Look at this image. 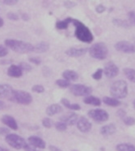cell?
<instances>
[{
  "instance_id": "obj_36",
  "label": "cell",
  "mask_w": 135,
  "mask_h": 151,
  "mask_svg": "<svg viewBox=\"0 0 135 151\" xmlns=\"http://www.w3.org/2000/svg\"><path fill=\"white\" fill-rule=\"evenodd\" d=\"M128 18H129V22L131 25L135 26V11H131L128 13Z\"/></svg>"
},
{
  "instance_id": "obj_14",
  "label": "cell",
  "mask_w": 135,
  "mask_h": 151,
  "mask_svg": "<svg viewBox=\"0 0 135 151\" xmlns=\"http://www.w3.org/2000/svg\"><path fill=\"white\" fill-rule=\"evenodd\" d=\"M1 122L3 125H5L8 128L12 129L13 130H17L18 129L17 122L13 116H10V115H4V116H2Z\"/></svg>"
},
{
  "instance_id": "obj_4",
  "label": "cell",
  "mask_w": 135,
  "mask_h": 151,
  "mask_svg": "<svg viewBox=\"0 0 135 151\" xmlns=\"http://www.w3.org/2000/svg\"><path fill=\"white\" fill-rule=\"evenodd\" d=\"M108 47L102 42L93 44L89 49V53L92 58L97 60H104L108 55Z\"/></svg>"
},
{
  "instance_id": "obj_30",
  "label": "cell",
  "mask_w": 135,
  "mask_h": 151,
  "mask_svg": "<svg viewBox=\"0 0 135 151\" xmlns=\"http://www.w3.org/2000/svg\"><path fill=\"white\" fill-rule=\"evenodd\" d=\"M54 125H55L56 129L58 131H60V132H64L67 129V125L62 121L56 122Z\"/></svg>"
},
{
  "instance_id": "obj_22",
  "label": "cell",
  "mask_w": 135,
  "mask_h": 151,
  "mask_svg": "<svg viewBox=\"0 0 135 151\" xmlns=\"http://www.w3.org/2000/svg\"><path fill=\"white\" fill-rule=\"evenodd\" d=\"M83 102L87 105H94V106H100L101 105V101L98 97H96L94 96H87L83 100Z\"/></svg>"
},
{
  "instance_id": "obj_37",
  "label": "cell",
  "mask_w": 135,
  "mask_h": 151,
  "mask_svg": "<svg viewBox=\"0 0 135 151\" xmlns=\"http://www.w3.org/2000/svg\"><path fill=\"white\" fill-rule=\"evenodd\" d=\"M29 62L32 63V64H36V65H40L41 64V60L39 57L36 56H32V57H29L28 58Z\"/></svg>"
},
{
  "instance_id": "obj_2",
  "label": "cell",
  "mask_w": 135,
  "mask_h": 151,
  "mask_svg": "<svg viewBox=\"0 0 135 151\" xmlns=\"http://www.w3.org/2000/svg\"><path fill=\"white\" fill-rule=\"evenodd\" d=\"M5 45L7 47H8L15 52L20 53V54H25L33 52L34 46L28 42H24L18 40H12L8 39L5 40Z\"/></svg>"
},
{
  "instance_id": "obj_6",
  "label": "cell",
  "mask_w": 135,
  "mask_h": 151,
  "mask_svg": "<svg viewBox=\"0 0 135 151\" xmlns=\"http://www.w3.org/2000/svg\"><path fill=\"white\" fill-rule=\"evenodd\" d=\"M7 143L12 148L15 150H20L24 148V146L26 144V141L22 137L15 134H9L5 137Z\"/></svg>"
},
{
  "instance_id": "obj_29",
  "label": "cell",
  "mask_w": 135,
  "mask_h": 151,
  "mask_svg": "<svg viewBox=\"0 0 135 151\" xmlns=\"http://www.w3.org/2000/svg\"><path fill=\"white\" fill-rule=\"evenodd\" d=\"M56 84L60 88H66L71 87V82L69 81H66V80H57L56 81Z\"/></svg>"
},
{
  "instance_id": "obj_35",
  "label": "cell",
  "mask_w": 135,
  "mask_h": 151,
  "mask_svg": "<svg viewBox=\"0 0 135 151\" xmlns=\"http://www.w3.org/2000/svg\"><path fill=\"white\" fill-rule=\"evenodd\" d=\"M19 66H20L21 69L23 70V71H25V72H30L32 69V66L30 64L25 63V62H21V63H20Z\"/></svg>"
},
{
  "instance_id": "obj_27",
  "label": "cell",
  "mask_w": 135,
  "mask_h": 151,
  "mask_svg": "<svg viewBox=\"0 0 135 151\" xmlns=\"http://www.w3.org/2000/svg\"><path fill=\"white\" fill-rule=\"evenodd\" d=\"M124 73L129 80V81L135 83V70L133 68H126L124 69Z\"/></svg>"
},
{
  "instance_id": "obj_38",
  "label": "cell",
  "mask_w": 135,
  "mask_h": 151,
  "mask_svg": "<svg viewBox=\"0 0 135 151\" xmlns=\"http://www.w3.org/2000/svg\"><path fill=\"white\" fill-rule=\"evenodd\" d=\"M7 54H8L7 47L3 46V45H0V58L6 56Z\"/></svg>"
},
{
  "instance_id": "obj_13",
  "label": "cell",
  "mask_w": 135,
  "mask_h": 151,
  "mask_svg": "<svg viewBox=\"0 0 135 151\" xmlns=\"http://www.w3.org/2000/svg\"><path fill=\"white\" fill-rule=\"evenodd\" d=\"M28 142L32 146H34V147L37 149H41V150H43L46 146V143H45L44 140L36 136L29 137L28 138Z\"/></svg>"
},
{
  "instance_id": "obj_33",
  "label": "cell",
  "mask_w": 135,
  "mask_h": 151,
  "mask_svg": "<svg viewBox=\"0 0 135 151\" xmlns=\"http://www.w3.org/2000/svg\"><path fill=\"white\" fill-rule=\"evenodd\" d=\"M123 122L125 125H128V126H131L135 124V118L132 116H126L123 118Z\"/></svg>"
},
{
  "instance_id": "obj_43",
  "label": "cell",
  "mask_w": 135,
  "mask_h": 151,
  "mask_svg": "<svg viewBox=\"0 0 135 151\" xmlns=\"http://www.w3.org/2000/svg\"><path fill=\"white\" fill-rule=\"evenodd\" d=\"M96 11L97 13L101 14V13H103V12L105 11V6H104V5H102V4H100V5H98V6L96 7Z\"/></svg>"
},
{
  "instance_id": "obj_1",
  "label": "cell",
  "mask_w": 135,
  "mask_h": 151,
  "mask_svg": "<svg viewBox=\"0 0 135 151\" xmlns=\"http://www.w3.org/2000/svg\"><path fill=\"white\" fill-rule=\"evenodd\" d=\"M74 27H75V31H74V35L75 37L80 40L81 42L83 43H91L93 41V35L91 32L90 29L88 27L85 26L82 22L77 20V19H72V22Z\"/></svg>"
},
{
  "instance_id": "obj_32",
  "label": "cell",
  "mask_w": 135,
  "mask_h": 151,
  "mask_svg": "<svg viewBox=\"0 0 135 151\" xmlns=\"http://www.w3.org/2000/svg\"><path fill=\"white\" fill-rule=\"evenodd\" d=\"M32 91L36 93H42L45 92V88L41 84H35L34 86H32Z\"/></svg>"
},
{
  "instance_id": "obj_31",
  "label": "cell",
  "mask_w": 135,
  "mask_h": 151,
  "mask_svg": "<svg viewBox=\"0 0 135 151\" xmlns=\"http://www.w3.org/2000/svg\"><path fill=\"white\" fill-rule=\"evenodd\" d=\"M104 73V69L102 68H99V69H97L94 73H93V75H92V78L94 79V80H100V79L102 78V76H103Z\"/></svg>"
},
{
  "instance_id": "obj_40",
  "label": "cell",
  "mask_w": 135,
  "mask_h": 151,
  "mask_svg": "<svg viewBox=\"0 0 135 151\" xmlns=\"http://www.w3.org/2000/svg\"><path fill=\"white\" fill-rule=\"evenodd\" d=\"M23 149H24L25 151H40L39 150V149L36 148V147L32 146V145H31L30 144H28V143H26Z\"/></svg>"
},
{
  "instance_id": "obj_49",
  "label": "cell",
  "mask_w": 135,
  "mask_h": 151,
  "mask_svg": "<svg viewBox=\"0 0 135 151\" xmlns=\"http://www.w3.org/2000/svg\"><path fill=\"white\" fill-rule=\"evenodd\" d=\"M0 151H9L7 149L4 148L3 146H0Z\"/></svg>"
},
{
  "instance_id": "obj_34",
  "label": "cell",
  "mask_w": 135,
  "mask_h": 151,
  "mask_svg": "<svg viewBox=\"0 0 135 151\" xmlns=\"http://www.w3.org/2000/svg\"><path fill=\"white\" fill-rule=\"evenodd\" d=\"M42 125L44 126L45 128L50 129L53 125V122L49 117H45L44 119L42 120Z\"/></svg>"
},
{
  "instance_id": "obj_24",
  "label": "cell",
  "mask_w": 135,
  "mask_h": 151,
  "mask_svg": "<svg viewBox=\"0 0 135 151\" xmlns=\"http://www.w3.org/2000/svg\"><path fill=\"white\" fill-rule=\"evenodd\" d=\"M117 151H135V145L129 143H120L116 146Z\"/></svg>"
},
{
  "instance_id": "obj_42",
  "label": "cell",
  "mask_w": 135,
  "mask_h": 151,
  "mask_svg": "<svg viewBox=\"0 0 135 151\" xmlns=\"http://www.w3.org/2000/svg\"><path fill=\"white\" fill-rule=\"evenodd\" d=\"M18 1H19V0H3V3L6 4V5H8V6L15 5V4L18 3Z\"/></svg>"
},
{
  "instance_id": "obj_41",
  "label": "cell",
  "mask_w": 135,
  "mask_h": 151,
  "mask_svg": "<svg viewBox=\"0 0 135 151\" xmlns=\"http://www.w3.org/2000/svg\"><path fill=\"white\" fill-rule=\"evenodd\" d=\"M117 115L120 118L123 119L124 117H126V112L124 110V109H118L117 112Z\"/></svg>"
},
{
  "instance_id": "obj_21",
  "label": "cell",
  "mask_w": 135,
  "mask_h": 151,
  "mask_svg": "<svg viewBox=\"0 0 135 151\" xmlns=\"http://www.w3.org/2000/svg\"><path fill=\"white\" fill-rule=\"evenodd\" d=\"M50 49V44L47 42H40L39 44L34 46L33 52L36 53H44L46 52Z\"/></svg>"
},
{
  "instance_id": "obj_10",
  "label": "cell",
  "mask_w": 135,
  "mask_h": 151,
  "mask_svg": "<svg viewBox=\"0 0 135 151\" xmlns=\"http://www.w3.org/2000/svg\"><path fill=\"white\" fill-rule=\"evenodd\" d=\"M104 73L108 78H114L119 73V68L113 62H109L104 68Z\"/></svg>"
},
{
  "instance_id": "obj_12",
  "label": "cell",
  "mask_w": 135,
  "mask_h": 151,
  "mask_svg": "<svg viewBox=\"0 0 135 151\" xmlns=\"http://www.w3.org/2000/svg\"><path fill=\"white\" fill-rule=\"evenodd\" d=\"M14 89L9 84H0V98L8 99L12 101Z\"/></svg>"
},
{
  "instance_id": "obj_5",
  "label": "cell",
  "mask_w": 135,
  "mask_h": 151,
  "mask_svg": "<svg viewBox=\"0 0 135 151\" xmlns=\"http://www.w3.org/2000/svg\"><path fill=\"white\" fill-rule=\"evenodd\" d=\"M11 101L16 102L20 105H30L32 102V96L29 93L23 90H15L13 91L12 98Z\"/></svg>"
},
{
  "instance_id": "obj_45",
  "label": "cell",
  "mask_w": 135,
  "mask_h": 151,
  "mask_svg": "<svg viewBox=\"0 0 135 151\" xmlns=\"http://www.w3.org/2000/svg\"><path fill=\"white\" fill-rule=\"evenodd\" d=\"M49 150H50V151H63L60 148H58V147H57V146H55V145H52L49 146Z\"/></svg>"
},
{
  "instance_id": "obj_28",
  "label": "cell",
  "mask_w": 135,
  "mask_h": 151,
  "mask_svg": "<svg viewBox=\"0 0 135 151\" xmlns=\"http://www.w3.org/2000/svg\"><path fill=\"white\" fill-rule=\"evenodd\" d=\"M112 23H114V25L120 27H124V28H129L131 26V24L129 23V21L126 20H122V19H115L112 20Z\"/></svg>"
},
{
  "instance_id": "obj_3",
  "label": "cell",
  "mask_w": 135,
  "mask_h": 151,
  "mask_svg": "<svg viewBox=\"0 0 135 151\" xmlns=\"http://www.w3.org/2000/svg\"><path fill=\"white\" fill-rule=\"evenodd\" d=\"M110 93L112 97L117 99H123L128 94V85L125 81L119 80L115 81L110 88Z\"/></svg>"
},
{
  "instance_id": "obj_26",
  "label": "cell",
  "mask_w": 135,
  "mask_h": 151,
  "mask_svg": "<svg viewBox=\"0 0 135 151\" xmlns=\"http://www.w3.org/2000/svg\"><path fill=\"white\" fill-rule=\"evenodd\" d=\"M71 22H72V19L71 18H67V19H66L64 20L58 21L56 23V27H57V29L58 30L66 29L68 26H69V24L71 23Z\"/></svg>"
},
{
  "instance_id": "obj_25",
  "label": "cell",
  "mask_w": 135,
  "mask_h": 151,
  "mask_svg": "<svg viewBox=\"0 0 135 151\" xmlns=\"http://www.w3.org/2000/svg\"><path fill=\"white\" fill-rule=\"evenodd\" d=\"M61 102H62V104L64 105L65 107H66L69 109H71V110L77 111L80 110V109H81L80 105H78V104H71V102L66 98H62L61 100Z\"/></svg>"
},
{
  "instance_id": "obj_20",
  "label": "cell",
  "mask_w": 135,
  "mask_h": 151,
  "mask_svg": "<svg viewBox=\"0 0 135 151\" xmlns=\"http://www.w3.org/2000/svg\"><path fill=\"white\" fill-rule=\"evenodd\" d=\"M62 77L69 81H75L79 79V75L73 70H65L62 73Z\"/></svg>"
},
{
  "instance_id": "obj_50",
  "label": "cell",
  "mask_w": 135,
  "mask_h": 151,
  "mask_svg": "<svg viewBox=\"0 0 135 151\" xmlns=\"http://www.w3.org/2000/svg\"><path fill=\"white\" fill-rule=\"evenodd\" d=\"M133 105H134V109H135V100L134 101V102H133Z\"/></svg>"
},
{
  "instance_id": "obj_17",
  "label": "cell",
  "mask_w": 135,
  "mask_h": 151,
  "mask_svg": "<svg viewBox=\"0 0 135 151\" xmlns=\"http://www.w3.org/2000/svg\"><path fill=\"white\" fill-rule=\"evenodd\" d=\"M7 75L13 78H20L23 76V70L19 65H11L7 69Z\"/></svg>"
},
{
  "instance_id": "obj_8",
  "label": "cell",
  "mask_w": 135,
  "mask_h": 151,
  "mask_svg": "<svg viewBox=\"0 0 135 151\" xmlns=\"http://www.w3.org/2000/svg\"><path fill=\"white\" fill-rule=\"evenodd\" d=\"M71 92L76 96H87L92 93V88L83 84H76L71 85Z\"/></svg>"
},
{
  "instance_id": "obj_47",
  "label": "cell",
  "mask_w": 135,
  "mask_h": 151,
  "mask_svg": "<svg viewBox=\"0 0 135 151\" xmlns=\"http://www.w3.org/2000/svg\"><path fill=\"white\" fill-rule=\"evenodd\" d=\"M5 108H6V104L3 101H0V110H3Z\"/></svg>"
},
{
  "instance_id": "obj_23",
  "label": "cell",
  "mask_w": 135,
  "mask_h": 151,
  "mask_svg": "<svg viewBox=\"0 0 135 151\" xmlns=\"http://www.w3.org/2000/svg\"><path fill=\"white\" fill-rule=\"evenodd\" d=\"M103 101L105 105L112 106V107H117L120 105V101H118V99L115 97H109V96H104L103 98Z\"/></svg>"
},
{
  "instance_id": "obj_16",
  "label": "cell",
  "mask_w": 135,
  "mask_h": 151,
  "mask_svg": "<svg viewBox=\"0 0 135 151\" xmlns=\"http://www.w3.org/2000/svg\"><path fill=\"white\" fill-rule=\"evenodd\" d=\"M88 52V48H75L71 47L66 51V54L70 57H80L82 55H85Z\"/></svg>"
},
{
  "instance_id": "obj_18",
  "label": "cell",
  "mask_w": 135,
  "mask_h": 151,
  "mask_svg": "<svg viewBox=\"0 0 135 151\" xmlns=\"http://www.w3.org/2000/svg\"><path fill=\"white\" fill-rule=\"evenodd\" d=\"M117 131V128L114 124H109V125H104L100 129V134L103 136H110L114 134Z\"/></svg>"
},
{
  "instance_id": "obj_39",
  "label": "cell",
  "mask_w": 135,
  "mask_h": 151,
  "mask_svg": "<svg viewBox=\"0 0 135 151\" xmlns=\"http://www.w3.org/2000/svg\"><path fill=\"white\" fill-rule=\"evenodd\" d=\"M7 19H11V20H13V21L18 20V19H19V18H20L17 14L13 13V12H9V13H7Z\"/></svg>"
},
{
  "instance_id": "obj_48",
  "label": "cell",
  "mask_w": 135,
  "mask_h": 151,
  "mask_svg": "<svg viewBox=\"0 0 135 151\" xmlns=\"http://www.w3.org/2000/svg\"><path fill=\"white\" fill-rule=\"evenodd\" d=\"M3 24H4V21H3V18L0 17V27H2L3 26Z\"/></svg>"
},
{
  "instance_id": "obj_7",
  "label": "cell",
  "mask_w": 135,
  "mask_h": 151,
  "mask_svg": "<svg viewBox=\"0 0 135 151\" xmlns=\"http://www.w3.org/2000/svg\"><path fill=\"white\" fill-rule=\"evenodd\" d=\"M88 116L92 120H94L95 122H99V123L107 122L109 117V113L101 109H96L88 111Z\"/></svg>"
},
{
  "instance_id": "obj_44",
  "label": "cell",
  "mask_w": 135,
  "mask_h": 151,
  "mask_svg": "<svg viewBox=\"0 0 135 151\" xmlns=\"http://www.w3.org/2000/svg\"><path fill=\"white\" fill-rule=\"evenodd\" d=\"M9 133H10V130H9L7 128H5V127H0V135L7 136V134H9Z\"/></svg>"
},
{
  "instance_id": "obj_15",
  "label": "cell",
  "mask_w": 135,
  "mask_h": 151,
  "mask_svg": "<svg viewBox=\"0 0 135 151\" xmlns=\"http://www.w3.org/2000/svg\"><path fill=\"white\" fill-rule=\"evenodd\" d=\"M78 115L74 113H69L60 117V121L65 122L67 125H75L78 122Z\"/></svg>"
},
{
  "instance_id": "obj_19",
  "label": "cell",
  "mask_w": 135,
  "mask_h": 151,
  "mask_svg": "<svg viewBox=\"0 0 135 151\" xmlns=\"http://www.w3.org/2000/svg\"><path fill=\"white\" fill-rule=\"evenodd\" d=\"M62 112V107L58 104H53L49 105L46 109V114L48 116H53L55 114L60 113Z\"/></svg>"
},
{
  "instance_id": "obj_11",
  "label": "cell",
  "mask_w": 135,
  "mask_h": 151,
  "mask_svg": "<svg viewBox=\"0 0 135 151\" xmlns=\"http://www.w3.org/2000/svg\"><path fill=\"white\" fill-rule=\"evenodd\" d=\"M78 129L82 133H88L91 129V123L84 116H81L76 123Z\"/></svg>"
},
{
  "instance_id": "obj_51",
  "label": "cell",
  "mask_w": 135,
  "mask_h": 151,
  "mask_svg": "<svg viewBox=\"0 0 135 151\" xmlns=\"http://www.w3.org/2000/svg\"><path fill=\"white\" fill-rule=\"evenodd\" d=\"M73 151H77V150H73Z\"/></svg>"
},
{
  "instance_id": "obj_9",
  "label": "cell",
  "mask_w": 135,
  "mask_h": 151,
  "mask_svg": "<svg viewBox=\"0 0 135 151\" xmlns=\"http://www.w3.org/2000/svg\"><path fill=\"white\" fill-rule=\"evenodd\" d=\"M116 50L124 53H135V44L128 41H119L114 45Z\"/></svg>"
},
{
  "instance_id": "obj_46",
  "label": "cell",
  "mask_w": 135,
  "mask_h": 151,
  "mask_svg": "<svg viewBox=\"0 0 135 151\" xmlns=\"http://www.w3.org/2000/svg\"><path fill=\"white\" fill-rule=\"evenodd\" d=\"M21 18L24 19V21H28V19H29V15H28V14H22V15H21Z\"/></svg>"
}]
</instances>
